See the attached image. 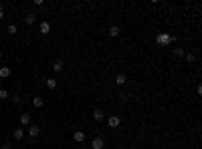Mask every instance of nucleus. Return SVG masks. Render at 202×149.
<instances>
[{"label": "nucleus", "instance_id": "1", "mask_svg": "<svg viewBox=\"0 0 202 149\" xmlns=\"http://www.w3.org/2000/svg\"><path fill=\"white\" fill-rule=\"evenodd\" d=\"M172 41H174V38H172V34H168V32H160L158 34V44H162V47H168Z\"/></svg>", "mask_w": 202, "mask_h": 149}, {"label": "nucleus", "instance_id": "2", "mask_svg": "<svg viewBox=\"0 0 202 149\" xmlns=\"http://www.w3.org/2000/svg\"><path fill=\"white\" fill-rule=\"evenodd\" d=\"M39 135H40V127H39V125H30V127H28V137L36 139Z\"/></svg>", "mask_w": 202, "mask_h": 149}, {"label": "nucleus", "instance_id": "3", "mask_svg": "<svg viewBox=\"0 0 202 149\" xmlns=\"http://www.w3.org/2000/svg\"><path fill=\"white\" fill-rule=\"evenodd\" d=\"M73 139H75V143H83V141H85V133L77 129V131L73 133Z\"/></svg>", "mask_w": 202, "mask_h": 149}, {"label": "nucleus", "instance_id": "4", "mask_svg": "<svg viewBox=\"0 0 202 149\" xmlns=\"http://www.w3.org/2000/svg\"><path fill=\"white\" fill-rule=\"evenodd\" d=\"M39 30H40L43 34H49V32H51V24H49L47 20H43V22L39 24Z\"/></svg>", "mask_w": 202, "mask_h": 149}, {"label": "nucleus", "instance_id": "5", "mask_svg": "<svg viewBox=\"0 0 202 149\" xmlns=\"http://www.w3.org/2000/svg\"><path fill=\"white\" fill-rule=\"evenodd\" d=\"M91 145H93V149H103V147H105V143H103V139H101V137H95Z\"/></svg>", "mask_w": 202, "mask_h": 149}, {"label": "nucleus", "instance_id": "6", "mask_svg": "<svg viewBox=\"0 0 202 149\" xmlns=\"http://www.w3.org/2000/svg\"><path fill=\"white\" fill-rule=\"evenodd\" d=\"M115 83H117L119 87H123V85L128 83V77H125V74H123V73H119V74H117V77H115Z\"/></svg>", "mask_w": 202, "mask_h": 149}, {"label": "nucleus", "instance_id": "7", "mask_svg": "<svg viewBox=\"0 0 202 149\" xmlns=\"http://www.w3.org/2000/svg\"><path fill=\"white\" fill-rule=\"evenodd\" d=\"M103 117H105V111H103V109H95L93 111V119L95 121H101Z\"/></svg>", "mask_w": 202, "mask_h": 149}, {"label": "nucleus", "instance_id": "8", "mask_svg": "<svg viewBox=\"0 0 202 149\" xmlns=\"http://www.w3.org/2000/svg\"><path fill=\"white\" fill-rule=\"evenodd\" d=\"M33 105L34 107H43V105H45V99H43L40 95H34L33 97Z\"/></svg>", "mask_w": 202, "mask_h": 149}, {"label": "nucleus", "instance_id": "9", "mask_svg": "<svg viewBox=\"0 0 202 149\" xmlns=\"http://www.w3.org/2000/svg\"><path fill=\"white\" fill-rule=\"evenodd\" d=\"M30 119H33V117H30V113H22V115H20V123H22V125H28V123H30Z\"/></svg>", "mask_w": 202, "mask_h": 149}, {"label": "nucleus", "instance_id": "10", "mask_svg": "<svg viewBox=\"0 0 202 149\" xmlns=\"http://www.w3.org/2000/svg\"><path fill=\"white\" fill-rule=\"evenodd\" d=\"M63 67H65V65H63V61H55L53 62V71H55V73H61V71H63Z\"/></svg>", "mask_w": 202, "mask_h": 149}, {"label": "nucleus", "instance_id": "11", "mask_svg": "<svg viewBox=\"0 0 202 149\" xmlns=\"http://www.w3.org/2000/svg\"><path fill=\"white\" fill-rule=\"evenodd\" d=\"M45 85H47L49 89H57V79H53V77H51V79H45Z\"/></svg>", "mask_w": 202, "mask_h": 149}, {"label": "nucleus", "instance_id": "12", "mask_svg": "<svg viewBox=\"0 0 202 149\" xmlns=\"http://www.w3.org/2000/svg\"><path fill=\"white\" fill-rule=\"evenodd\" d=\"M10 73H12V71H10L8 67H2V68H0V79H6V77H10Z\"/></svg>", "mask_w": 202, "mask_h": 149}, {"label": "nucleus", "instance_id": "13", "mask_svg": "<svg viewBox=\"0 0 202 149\" xmlns=\"http://www.w3.org/2000/svg\"><path fill=\"white\" fill-rule=\"evenodd\" d=\"M119 123H121V121H119V117H115V115H113V117H109V127H119Z\"/></svg>", "mask_w": 202, "mask_h": 149}, {"label": "nucleus", "instance_id": "14", "mask_svg": "<svg viewBox=\"0 0 202 149\" xmlns=\"http://www.w3.org/2000/svg\"><path fill=\"white\" fill-rule=\"evenodd\" d=\"M12 137H14V139H16V141H20V139H22V137H24V131H22V129H14Z\"/></svg>", "mask_w": 202, "mask_h": 149}, {"label": "nucleus", "instance_id": "15", "mask_svg": "<svg viewBox=\"0 0 202 149\" xmlns=\"http://www.w3.org/2000/svg\"><path fill=\"white\" fill-rule=\"evenodd\" d=\"M117 34H119V26H117V24L109 26V36H117Z\"/></svg>", "mask_w": 202, "mask_h": 149}, {"label": "nucleus", "instance_id": "16", "mask_svg": "<svg viewBox=\"0 0 202 149\" xmlns=\"http://www.w3.org/2000/svg\"><path fill=\"white\" fill-rule=\"evenodd\" d=\"M34 20H36V18H34V14H27V16H24V22H27L28 26H30V24H34Z\"/></svg>", "mask_w": 202, "mask_h": 149}, {"label": "nucleus", "instance_id": "17", "mask_svg": "<svg viewBox=\"0 0 202 149\" xmlns=\"http://www.w3.org/2000/svg\"><path fill=\"white\" fill-rule=\"evenodd\" d=\"M8 97H10V95H8V91H6V89H0V99L4 101V99H8Z\"/></svg>", "mask_w": 202, "mask_h": 149}, {"label": "nucleus", "instance_id": "18", "mask_svg": "<svg viewBox=\"0 0 202 149\" xmlns=\"http://www.w3.org/2000/svg\"><path fill=\"white\" fill-rule=\"evenodd\" d=\"M12 103L14 105H20V103H22V97L20 95H12Z\"/></svg>", "mask_w": 202, "mask_h": 149}, {"label": "nucleus", "instance_id": "19", "mask_svg": "<svg viewBox=\"0 0 202 149\" xmlns=\"http://www.w3.org/2000/svg\"><path fill=\"white\" fill-rule=\"evenodd\" d=\"M6 30H8V32H10V34H16V32H18V28L14 26V24H10V26H8Z\"/></svg>", "mask_w": 202, "mask_h": 149}, {"label": "nucleus", "instance_id": "20", "mask_svg": "<svg viewBox=\"0 0 202 149\" xmlns=\"http://www.w3.org/2000/svg\"><path fill=\"white\" fill-rule=\"evenodd\" d=\"M186 61H188V62H194V61H196V56H194V54H190V53H188V54H186Z\"/></svg>", "mask_w": 202, "mask_h": 149}, {"label": "nucleus", "instance_id": "21", "mask_svg": "<svg viewBox=\"0 0 202 149\" xmlns=\"http://www.w3.org/2000/svg\"><path fill=\"white\" fill-rule=\"evenodd\" d=\"M174 54H176V56H184V50H182V48H176Z\"/></svg>", "mask_w": 202, "mask_h": 149}, {"label": "nucleus", "instance_id": "22", "mask_svg": "<svg viewBox=\"0 0 202 149\" xmlns=\"http://www.w3.org/2000/svg\"><path fill=\"white\" fill-rule=\"evenodd\" d=\"M2 149H12V145H10V141H4V143H2Z\"/></svg>", "mask_w": 202, "mask_h": 149}, {"label": "nucleus", "instance_id": "23", "mask_svg": "<svg viewBox=\"0 0 202 149\" xmlns=\"http://www.w3.org/2000/svg\"><path fill=\"white\" fill-rule=\"evenodd\" d=\"M117 97H119V101H121V103H123V101H125V99H128V97H125V93H119V95H117Z\"/></svg>", "mask_w": 202, "mask_h": 149}, {"label": "nucleus", "instance_id": "24", "mask_svg": "<svg viewBox=\"0 0 202 149\" xmlns=\"http://www.w3.org/2000/svg\"><path fill=\"white\" fill-rule=\"evenodd\" d=\"M2 16H4V8L0 6V18H2Z\"/></svg>", "mask_w": 202, "mask_h": 149}, {"label": "nucleus", "instance_id": "25", "mask_svg": "<svg viewBox=\"0 0 202 149\" xmlns=\"http://www.w3.org/2000/svg\"><path fill=\"white\" fill-rule=\"evenodd\" d=\"M0 59H2V50H0Z\"/></svg>", "mask_w": 202, "mask_h": 149}, {"label": "nucleus", "instance_id": "26", "mask_svg": "<svg viewBox=\"0 0 202 149\" xmlns=\"http://www.w3.org/2000/svg\"><path fill=\"white\" fill-rule=\"evenodd\" d=\"M0 89H2V81H0Z\"/></svg>", "mask_w": 202, "mask_h": 149}]
</instances>
